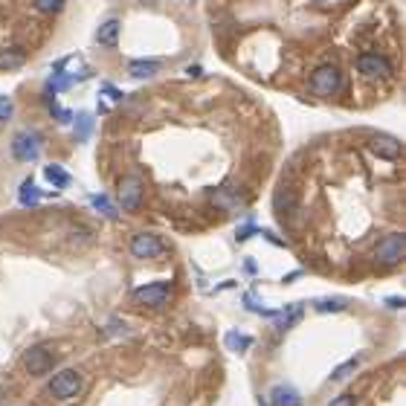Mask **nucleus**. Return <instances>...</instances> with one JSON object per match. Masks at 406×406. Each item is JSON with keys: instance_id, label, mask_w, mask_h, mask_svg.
Here are the masks:
<instances>
[{"instance_id": "obj_1", "label": "nucleus", "mask_w": 406, "mask_h": 406, "mask_svg": "<svg viewBox=\"0 0 406 406\" xmlns=\"http://www.w3.org/2000/svg\"><path fill=\"white\" fill-rule=\"evenodd\" d=\"M50 395L55 400H73L79 392H81V374L73 371V368H64V371H58L55 378L50 380Z\"/></svg>"}, {"instance_id": "obj_2", "label": "nucleus", "mask_w": 406, "mask_h": 406, "mask_svg": "<svg viewBox=\"0 0 406 406\" xmlns=\"http://www.w3.org/2000/svg\"><path fill=\"white\" fill-rule=\"evenodd\" d=\"M41 134H35V131H21V134H15V140H12V157L18 160V163H35L38 160V154H41Z\"/></svg>"}, {"instance_id": "obj_3", "label": "nucleus", "mask_w": 406, "mask_h": 406, "mask_svg": "<svg viewBox=\"0 0 406 406\" xmlns=\"http://www.w3.org/2000/svg\"><path fill=\"white\" fill-rule=\"evenodd\" d=\"M354 67H357V73L366 76V79H389V76H392L389 58H383V55H378V52H363V55H357Z\"/></svg>"}, {"instance_id": "obj_4", "label": "nucleus", "mask_w": 406, "mask_h": 406, "mask_svg": "<svg viewBox=\"0 0 406 406\" xmlns=\"http://www.w3.org/2000/svg\"><path fill=\"white\" fill-rule=\"evenodd\" d=\"M339 84H342V76L331 64H322V67H317L314 73H310V90H314L317 96H331V93L339 90Z\"/></svg>"}, {"instance_id": "obj_5", "label": "nucleus", "mask_w": 406, "mask_h": 406, "mask_svg": "<svg viewBox=\"0 0 406 406\" xmlns=\"http://www.w3.org/2000/svg\"><path fill=\"white\" fill-rule=\"evenodd\" d=\"M403 253H406V238H403V232H389V235L380 241V247H378V261L386 264V267H395V264L403 261Z\"/></svg>"}, {"instance_id": "obj_6", "label": "nucleus", "mask_w": 406, "mask_h": 406, "mask_svg": "<svg viewBox=\"0 0 406 406\" xmlns=\"http://www.w3.org/2000/svg\"><path fill=\"white\" fill-rule=\"evenodd\" d=\"M131 256L134 259H160L166 253V244L154 235V232H140L131 238Z\"/></svg>"}, {"instance_id": "obj_7", "label": "nucleus", "mask_w": 406, "mask_h": 406, "mask_svg": "<svg viewBox=\"0 0 406 406\" xmlns=\"http://www.w3.org/2000/svg\"><path fill=\"white\" fill-rule=\"evenodd\" d=\"M142 180L140 177H125L122 183H119V195H116V201H119V209H125V212H137L140 206H142Z\"/></svg>"}, {"instance_id": "obj_8", "label": "nucleus", "mask_w": 406, "mask_h": 406, "mask_svg": "<svg viewBox=\"0 0 406 406\" xmlns=\"http://www.w3.org/2000/svg\"><path fill=\"white\" fill-rule=\"evenodd\" d=\"M169 296H171V285H169V282H151V285H142V288L134 291V302L148 305V308L166 305Z\"/></svg>"}, {"instance_id": "obj_9", "label": "nucleus", "mask_w": 406, "mask_h": 406, "mask_svg": "<svg viewBox=\"0 0 406 406\" xmlns=\"http://www.w3.org/2000/svg\"><path fill=\"white\" fill-rule=\"evenodd\" d=\"M23 368L29 371V374H47L50 368H52V354H50V349L47 346H33L26 354H23Z\"/></svg>"}, {"instance_id": "obj_10", "label": "nucleus", "mask_w": 406, "mask_h": 406, "mask_svg": "<svg viewBox=\"0 0 406 406\" xmlns=\"http://www.w3.org/2000/svg\"><path fill=\"white\" fill-rule=\"evenodd\" d=\"M368 148L378 154V157H386V160H397L400 151H403V145H400L395 137H386V134L371 137V140H368Z\"/></svg>"}, {"instance_id": "obj_11", "label": "nucleus", "mask_w": 406, "mask_h": 406, "mask_svg": "<svg viewBox=\"0 0 406 406\" xmlns=\"http://www.w3.org/2000/svg\"><path fill=\"white\" fill-rule=\"evenodd\" d=\"M270 406H302V395L288 383H278L270 392Z\"/></svg>"}, {"instance_id": "obj_12", "label": "nucleus", "mask_w": 406, "mask_h": 406, "mask_svg": "<svg viewBox=\"0 0 406 406\" xmlns=\"http://www.w3.org/2000/svg\"><path fill=\"white\" fill-rule=\"evenodd\" d=\"M157 73H160V61H154V58H140V61H131L128 64V76L137 81H145Z\"/></svg>"}, {"instance_id": "obj_13", "label": "nucleus", "mask_w": 406, "mask_h": 406, "mask_svg": "<svg viewBox=\"0 0 406 406\" xmlns=\"http://www.w3.org/2000/svg\"><path fill=\"white\" fill-rule=\"evenodd\" d=\"M96 41H99L102 47H116V44H119V21H116V18L105 21V23L96 29Z\"/></svg>"}, {"instance_id": "obj_14", "label": "nucleus", "mask_w": 406, "mask_h": 406, "mask_svg": "<svg viewBox=\"0 0 406 406\" xmlns=\"http://www.w3.org/2000/svg\"><path fill=\"white\" fill-rule=\"evenodd\" d=\"M18 201H21V206H38V203H41V192H38V186L33 183V177H26V180L21 183Z\"/></svg>"}, {"instance_id": "obj_15", "label": "nucleus", "mask_w": 406, "mask_h": 406, "mask_svg": "<svg viewBox=\"0 0 406 406\" xmlns=\"http://www.w3.org/2000/svg\"><path fill=\"white\" fill-rule=\"evenodd\" d=\"M44 177L55 186V189H67V186H70V174H67V169H64V166H58V163H50V166L44 169Z\"/></svg>"}, {"instance_id": "obj_16", "label": "nucleus", "mask_w": 406, "mask_h": 406, "mask_svg": "<svg viewBox=\"0 0 406 406\" xmlns=\"http://www.w3.org/2000/svg\"><path fill=\"white\" fill-rule=\"evenodd\" d=\"M224 342H227V349H230L232 354H244L249 346H253V337H247V334H238V331H227Z\"/></svg>"}, {"instance_id": "obj_17", "label": "nucleus", "mask_w": 406, "mask_h": 406, "mask_svg": "<svg viewBox=\"0 0 406 406\" xmlns=\"http://www.w3.org/2000/svg\"><path fill=\"white\" fill-rule=\"evenodd\" d=\"M26 64V55L21 50H4L0 52V70H21Z\"/></svg>"}, {"instance_id": "obj_18", "label": "nucleus", "mask_w": 406, "mask_h": 406, "mask_svg": "<svg viewBox=\"0 0 406 406\" xmlns=\"http://www.w3.org/2000/svg\"><path fill=\"white\" fill-rule=\"evenodd\" d=\"M299 317H302V305H291V308H285V310H278V331H288L291 325H296L299 322Z\"/></svg>"}, {"instance_id": "obj_19", "label": "nucleus", "mask_w": 406, "mask_h": 406, "mask_svg": "<svg viewBox=\"0 0 406 406\" xmlns=\"http://www.w3.org/2000/svg\"><path fill=\"white\" fill-rule=\"evenodd\" d=\"M357 366H360V357H351V360H346L339 368H334L331 371V380H337V383H342V380H349L351 374L357 371Z\"/></svg>"}, {"instance_id": "obj_20", "label": "nucleus", "mask_w": 406, "mask_h": 406, "mask_svg": "<svg viewBox=\"0 0 406 406\" xmlns=\"http://www.w3.org/2000/svg\"><path fill=\"white\" fill-rule=\"evenodd\" d=\"M90 134H93V116L81 111V113L76 116V137H79V140L84 142V140H87Z\"/></svg>"}, {"instance_id": "obj_21", "label": "nucleus", "mask_w": 406, "mask_h": 406, "mask_svg": "<svg viewBox=\"0 0 406 406\" xmlns=\"http://www.w3.org/2000/svg\"><path fill=\"white\" fill-rule=\"evenodd\" d=\"M90 201H93V209H99V212L108 218V221H116V218H119V212L111 206V201H108L105 195H93Z\"/></svg>"}, {"instance_id": "obj_22", "label": "nucleus", "mask_w": 406, "mask_h": 406, "mask_svg": "<svg viewBox=\"0 0 406 406\" xmlns=\"http://www.w3.org/2000/svg\"><path fill=\"white\" fill-rule=\"evenodd\" d=\"M346 299H325V302H317V310H320V314H331V310H334V314H337V310H346Z\"/></svg>"}, {"instance_id": "obj_23", "label": "nucleus", "mask_w": 406, "mask_h": 406, "mask_svg": "<svg viewBox=\"0 0 406 406\" xmlns=\"http://www.w3.org/2000/svg\"><path fill=\"white\" fill-rule=\"evenodd\" d=\"M61 6H64V0H35V9L44 15H55Z\"/></svg>"}, {"instance_id": "obj_24", "label": "nucleus", "mask_w": 406, "mask_h": 406, "mask_svg": "<svg viewBox=\"0 0 406 406\" xmlns=\"http://www.w3.org/2000/svg\"><path fill=\"white\" fill-rule=\"evenodd\" d=\"M12 113H15L12 99H9V96H0V122H9V119H12Z\"/></svg>"}, {"instance_id": "obj_25", "label": "nucleus", "mask_w": 406, "mask_h": 406, "mask_svg": "<svg viewBox=\"0 0 406 406\" xmlns=\"http://www.w3.org/2000/svg\"><path fill=\"white\" fill-rule=\"evenodd\" d=\"M212 198H215V203H218V201H221V206H224V209H232V206L238 203V198H235V195H227L224 189H221V192H215Z\"/></svg>"}, {"instance_id": "obj_26", "label": "nucleus", "mask_w": 406, "mask_h": 406, "mask_svg": "<svg viewBox=\"0 0 406 406\" xmlns=\"http://www.w3.org/2000/svg\"><path fill=\"white\" fill-rule=\"evenodd\" d=\"M328 406H357V400H354V395H339V397H334Z\"/></svg>"}, {"instance_id": "obj_27", "label": "nucleus", "mask_w": 406, "mask_h": 406, "mask_svg": "<svg viewBox=\"0 0 406 406\" xmlns=\"http://www.w3.org/2000/svg\"><path fill=\"white\" fill-rule=\"evenodd\" d=\"M102 93H108L111 99H122V93H119V90H116L113 84H105V87H102Z\"/></svg>"}, {"instance_id": "obj_28", "label": "nucleus", "mask_w": 406, "mask_h": 406, "mask_svg": "<svg viewBox=\"0 0 406 406\" xmlns=\"http://www.w3.org/2000/svg\"><path fill=\"white\" fill-rule=\"evenodd\" d=\"M0 397H4V392H0Z\"/></svg>"}]
</instances>
